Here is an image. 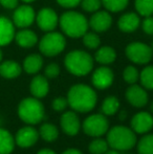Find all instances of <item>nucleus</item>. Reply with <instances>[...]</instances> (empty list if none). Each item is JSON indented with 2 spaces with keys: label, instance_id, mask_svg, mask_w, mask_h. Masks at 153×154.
Listing matches in <instances>:
<instances>
[{
  "label": "nucleus",
  "instance_id": "1",
  "mask_svg": "<svg viewBox=\"0 0 153 154\" xmlns=\"http://www.w3.org/2000/svg\"><path fill=\"white\" fill-rule=\"evenodd\" d=\"M68 106L78 112H89L96 107L98 95L92 87L85 84H76L67 92Z\"/></svg>",
  "mask_w": 153,
  "mask_h": 154
},
{
  "label": "nucleus",
  "instance_id": "2",
  "mask_svg": "<svg viewBox=\"0 0 153 154\" xmlns=\"http://www.w3.org/2000/svg\"><path fill=\"white\" fill-rule=\"evenodd\" d=\"M59 26L64 36L72 39L82 38L88 31V20L77 11H67L59 17Z\"/></svg>",
  "mask_w": 153,
  "mask_h": 154
},
{
  "label": "nucleus",
  "instance_id": "3",
  "mask_svg": "<svg viewBox=\"0 0 153 154\" xmlns=\"http://www.w3.org/2000/svg\"><path fill=\"white\" fill-rule=\"evenodd\" d=\"M94 59L87 51L82 49L72 51L64 58L66 70L76 77H84L93 69Z\"/></svg>",
  "mask_w": 153,
  "mask_h": 154
},
{
  "label": "nucleus",
  "instance_id": "4",
  "mask_svg": "<svg viewBox=\"0 0 153 154\" xmlns=\"http://www.w3.org/2000/svg\"><path fill=\"white\" fill-rule=\"evenodd\" d=\"M106 140L110 148L118 151H127L136 145V133L131 128L115 126L107 131Z\"/></svg>",
  "mask_w": 153,
  "mask_h": 154
},
{
  "label": "nucleus",
  "instance_id": "5",
  "mask_svg": "<svg viewBox=\"0 0 153 154\" xmlns=\"http://www.w3.org/2000/svg\"><path fill=\"white\" fill-rule=\"evenodd\" d=\"M44 107L37 97H26L18 106V116L24 123L36 125L44 119Z\"/></svg>",
  "mask_w": 153,
  "mask_h": 154
},
{
  "label": "nucleus",
  "instance_id": "6",
  "mask_svg": "<svg viewBox=\"0 0 153 154\" xmlns=\"http://www.w3.org/2000/svg\"><path fill=\"white\" fill-rule=\"evenodd\" d=\"M66 47L65 36L58 32H48L41 38L39 49L46 57H56L60 55Z\"/></svg>",
  "mask_w": 153,
  "mask_h": 154
},
{
  "label": "nucleus",
  "instance_id": "7",
  "mask_svg": "<svg viewBox=\"0 0 153 154\" xmlns=\"http://www.w3.org/2000/svg\"><path fill=\"white\" fill-rule=\"evenodd\" d=\"M125 54H126V57L134 64L145 65L152 60L153 49L150 45L146 43L134 41L127 45Z\"/></svg>",
  "mask_w": 153,
  "mask_h": 154
},
{
  "label": "nucleus",
  "instance_id": "8",
  "mask_svg": "<svg viewBox=\"0 0 153 154\" xmlns=\"http://www.w3.org/2000/svg\"><path fill=\"white\" fill-rule=\"evenodd\" d=\"M82 128L85 134L92 137H100L109 130V123L105 114H91L84 120Z\"/></svg>",
  "mask_w": 153,
  "mask_h": 154
},
{
  "label": "nucleus",
  "instance_id": "9",
  "mask_svg": "<svg viewBox=\"0 0 153 154\" xmlns=\"http://www.w3.org/2000/svg\"><path fill=\"white\" fill-rule=\"evenodd\" d=\"M36 21L41 31L48 32L59 26V16L51 8H43L36 15Z\"/></svg>",
  "mask_w": 153,
  "mask_h": 154
},
{
  "label": "nucleus",
  "instance_id": "10",
  "mask_svg": "<svg viewBox=\"0 0 153 154\" xmlns=\"http://www.w3.org/2000/svg\"><path fill=\"white\" fill-rule=\"evenodd\" d=\"M36 20V13L29 4L17 6L13 15V23L19 29H27Z\"/></svg>",
  "mask_w": 153,
  "mask_h": 154
},
{
  "label": "nucleus",
  "instance_id": "11",
  "mask_svg": "<svg viewBox=\"0 0 153 154\" xmlns=\"http://www.w3.org/2000/svg\"><path fill=\"white\" fill-rule=\"evenodd\" d=\"M113 81H115V73L106 65L98 67L92 72L91 82H92V85L96 89H100V90L107 89V88H109L112 85Z\"/></svg>",
  "mask_w": 153,
  "mask_h": 154
},
{
  "label": "nucleus",
  "instance_id": "12",
  "mask_svg": "<svg viewBox=\"0 0 153 154\" xmlns=\"http://www.w3.org/2000/svg\"><path fill=\"white\" fill-rule=\"evenodd\" d=\"M89 27L96 32H107L112 25V17L108 11H101L93 13L88 20Z\"/></svg>",
  "mask_w": 153,
  "mask_h": 154
},
{
  "label": "nucleus",
  "instance_id": "13",
  "mask_svg": "<svg viewBox=\"0 0 153 154\" xmlns=\"http://www.w3.org/2000/svg\"><path fill=\"white\" fill-rule=\"evenodd\" d=\"M153 128V116L149 112L141 111L131 119V129L137 134L148 133Z\"/></svg>",
  "mask_w": 153,
  "mask_h": 154
},
{
  "label": "nucleus",
  "instance_id": "14",
  "mask_svg": "<svg viewBox=\"0 0 153 154\" xmlns=\"http://www.w3.org/2000/svg\"><path fill=\"white\" fill-rule=\"evenodd\" d=\"M125 95H126V100L133 107L142 108L148 103V93L142 85L139 86L136 84H132L126 90Z\"/></svg>",
  "mask_w": 153,
  "mask_h": 154
},
{
  "label": "nucleus",
  "instance_id": "15",
  "mask_svg": "<svg viewBox=\"0 0 153 154\" xmlns=\"http://www.w3.org/2000/svg\"><path fill=\"white\" fill-rule=\"evenodd\" d=\"M38 138L39 131L31 126H26L18 130L15 137V143L21 148H29L37 143Z\"/></svg>",
  "mask_w": 153,
  "mask_h": 154
},
{
  "label": "nucleus",
  "instance_id": "16",
  "mask_svg": "<svg viewBox=\"0 0 153 154\" xmlns=\"http://www.w3.org/2000/svg\"><path fill=\"white\" fill-rule=\"evenodd\" d=\"M60 125L63 132L67 135H77L81 128V122L75 111H67L60 118Z\"/></svg>",
  "mask_w": 153,
  "mask_h": 154
},
{
  "label": "nucleus",
  "instance_id": "17",
  "mask_svg": "<svg viewBox=\"0 0 153 154\" xmlns=\"http://www.w3.org/2000/svg\"><path fill=\"white\" fill-rule=\"evenodd\" d=\"M141 26V16L137 13H125L118 20V27L123 32H133Z\"/></svg>",
  "mask_w": 153,
  "mask_h": 154
},
{
  "label": "nucleus",
  "instance_id": "18",
  "mask_svg": "<svg viewBox=\"0 0 153 154\" xmlns=\"http://www.w3.org/2000/svg\"><path fill=\"white\" fill-rule=\"evenodd\" d=\"M15 25L10 19L0 17V47L8 45L15 39Z\"/></svg>",
  "mask_w": 153,
  "mask_h": 154
},
{
  "label": "nucleus",
  "instance_id": "19",
  "mask_svg": "<svg viewBox=\"0 0 153 154\" xmlns=\"http://www.w3.org/2000/svg\"><path fill=\"white\" fill-rule=\"evenodd\" d=\"M29 89H31V93L33 94L34 97L37 99H42L49 91V84L47 81V78L44 75H36L31 82L29 85Z\"/></svg>",
  "mask_w": 153,
  "mask_h": 154
},
{
  "label": "nucleus",
  "instance_id": "20",
  "mask_svg": "<svg viewBox=\"0 0 153 154\" xmlns=\"http://www.w3.org/2000/svg\"><path fill=\"white\" fill-rule=\"evenodd\" d=\"M15 40L19 46L23 48H31L38 43V37L35 32L29 29H21L17 34H15Z\"/></svg>",
  "mask_w": 153,
  "mask_h": 154
},
{
  "label": "nucleus",
  "instance_id": "21",
  "mask_svg": "<svg viewBox=\"0 0 153 154\" xmlns=\"http://www.w3.org/2000/svg\"><path fill=\"white\" fill-rule=\"evenodd\" d=\"M94 60L101 65H110L116 60V51L111 46H100L94 54Z\"/></svg>",
  "mask_w": 153,
  "mask_h": 154
},
{
  "label": "nucleus",
  "instance_id": "22",
  "mask_svg": "<svg viewBox=\"0 0 153 154\" xmlns=\"http://www.w3.org/2000/svg\"><path fill=\"white\" fill-rule=\"evenodd\" d=\"M22 71L20 64L12 60H8L0 64V75L5 79H15L19 77Z\"/></svg>",
  "mask_w": 153,
  "mask_h": 154
},
{
  "label": "nucleus",
  "instance_id": "23",
  "mask_svg": "<svg viewBox=\"0 0 153 154\" xmlns=\"http://www.w3.org/2000/svg\"><path fill=\"white\" fill-rule=\"evenodd\" d=\"M43 66V58L38 54L27 56L23 61V69L29 75H35L41 70Z\"/></svg>",
  "mask_w": 153,
  "mask_h": 154
},
{
  "label": "nucleus",
  "instance_id": "24",
  "mask_svg": "<svg viewBox=\"0 0 153 154\" xmlns=\"http://www.w3.org/2000/svg\"><path fill=\"white\" fill-rule=\"evenodd\" d=\"M15 138L10 131L0 128V154H11L15 148Z\"/></svg>",
  "mask_w": 153,
  "mask_h": 154
},
{
  "label": "nucleus",
  "instance_id": "25",
  "mask_svg": "<svg viewBox=\"0 0 153 154\" xmlns=\"http://www.w3.org/2000/svg\"><path fill=\"white\" fill-rule=\"evenodd\" d=\"M39 136L42 137L45 142H55L58 137H59V130L55 125L45 123L39 129Z\"/></svg>",
  "mask_w": 153,
  "mask_h": 154
},
{
  "label": "nucleus",
  "instance_id": "26",
  "mask_svg": "<svg viewBox=\"0 0 153 154\" xmlns=\"http://www.w3.org/2000/svg\"><path fill=\"white\" fill-rule=\"evenodd\" d=\"M120 109V101L115 95H109L102 104V112L106 116H115Z\"/></svg>",
  "mask_w": 153,
  "mask_h": 154
},
{
  "label": "nucleus",
  "instance_id": "27",
  "mask_svg": "<svg viewBox=\"0 0 153 154\" xmlns=\"http://www.w3.org/2000/svg\"><path fill=\"white\" fill-rule=\"evenodd\" d=\"M134 8L139 16H153V0H135Z\"/></svg>",
  "mask_w": 153,
  "mask_h": 154
},
{
  "label": "nucleus",
  "instance_id": "28",
  "mask_svg": "<svg viewBox=\"0 0 153 154\" xmlns=\"http://www.w3.org/2000/svg\"><path fill=\"white\" fill-rule=\"evenodd\" d=\"M139 82L146 90H153V66H146L139 72Z\"/></svg>",
  "mask_w": 153,
  "mask_h": 154
},
{
  "label": "nucleus",
  "instance_id": "29",
  "mask_svg": "<svg viewBox=\"0 0 153 154\" xmlns=\"http://www.w3.org/2000/svg\"><path fill=\"white\" fill-rule=\"evenodd\" d=\"M129 3V0H102V5L109 13H118L124 11Z\"/></svg>",
  "mask_w": 153,
  "mask_h": 154
},
{
  "label": "nucleus",
  "instance_id": "30",
  "mask_svg": "<svg viewBox=\"0 0 153 154\" xmlns=\"http://www.w3.org/2000/svg\"><path fill=\"white\" fill-rule=\"evenodd\" d=\"M83 44L88 49H96L101 45V38L96 32H86L82 37Z\"/></svg>",
  "mask_w": 153,
  "mask_h": 154
},
{
  "label": "nucleus",
  "instance_id": "31",
  "mask_svg": "<svg viewBox=\"0 0 153 154\" xmlns=\"http://www.w3.org/2000/svg\"><path fill=\"white\" fill-rule=\"evenodd\" d=\"M139 154H153V134H146L137 143Z\"/></svg>",
  "mask_w": 153,
  "mask_h": 154
},
{
  "label": "nucleus",
  "instance_id": "32",
  "mask_svg": "<svg viewBox=\"0 0 153 154\" xmlns=\"http://www.w3.org/2000/svg\"><path fill=\"white\" fill-rule=\"evenodd\" d=\"M109 145L107 140L101 137H96L89 144V152L91 154H105L108 151Z\"/></svg>",
  "mask_w": 153,
  "mask_h": 154
},
{
  "label": "nucleus",
  "instance_id": "33",
  "mask_svg": "<svg viewBox=\"0 0 153 154\" xmlns=\"http://www.w3.org/2000/svg\"><path fill=\"white\" fill-rule=\"evenodd\" d=\"M123 78H124V81L130 85L136 84V82L139 79V71L135 66L129 65V66L125 67L124 71H123Z\"/></svg>",
  "mask_w": 153,
  "mask_h": 154
},
{
  "label": "nucleus",
  "instance_id": "34",
  "mask_svg": "<svg viewBox=\"0 0 153 154\" xmlns=\"http://www.w3.org/2000/svg\"><path fill=\"white\" fill-rule=\"evenodd\" d=\"M81 6L84 12L93 13L98 12L102 8V0H81Z\"/></svg>",
  "mask_w": 153,
  "mask_h": 154
},
{
  "label": "nucleus",
  "instance_id": "35",
  "mask_svg": "<svg viewBox=\"0 0 153 154\" xmlns=\"http://www.w3.org/2000/svg\"><path fill=\"white\" fill-rule=\"evenodd\" d=\"M44 73L47 79H55L60 75V66L57 63H49L45 67Z\"/></svg>",
  "mask_w": 153,
  "mask_h": 154
},
{
  "label": "nucleus",
  "instance_id": "36",
  "mask_svg": "<svg viewBox=\"0 0 153 154\" xmlns=\"http://www.w3.org/2000/svg\"><path fill=\"white\" fill-rule=\"evenodd\" d=\"M68 106V101L67 97H57L51 103V107L56 111H63L66 109V107Z\"/></svg>",
  "mask_w": 153,
  "mask_h": 154
},
{
  "label": "nucleus",
  "instance_id": "37",
  "mask_svg": "<svg viewBox=\"0 0 153 154\" xmlns=\"http://www.w3.org/2000/svg\"><path fill=\"white\" fill-rule=\"evenodd\" d=\"M141 27L147 35H153V16L144 17L143 20H141Z\"/></svg>",
  "mask_w": 153,
  "mask_h": 154
},
{
  "label": "nucleus",
  "instance_id": "38",
  "mask_svg": "<svg viewBox=\"0 0 153 154\" xmlns=\"http://www.w3.org/2000/svg\"><path fill=\"white\" fill-rule=\"evenodd\" d=\"M56 1L64 8H74L81 3V0H56Z\"/></svg>",
  "mask_w": 153,
  "mask_h": 154
},
{
  "label": "nucleus",
  "instance_id": "39",
  "mask_svg": "<svg viewBox=\"0 0 153 154\" xmlns=\"http://www.w3.org/2000/svg\"><path fill=\"white\" fill-rule=\"evenodd\" d=\"M19 0H0V4L8 10H14L18 6Z\"/></svg>",
  "mask_w": 153,
  "mask_h": 154
},
{
  "label": "nucleus",
  "instance_id": "40",
  "mask_svg": "<svg viewBox=\"0 0 153 154\" xmlns=\"http://www.w3.org/2000/svg\"><path fill=\"white\" fill-rule=\"evenodd\" d=\"M62 154H83L81 151H79L78 149H74V148H70V149H67L65 150Z\"/></svg>",
  "mask_w": 153,
  "mask_h": 154
},
{
  "label": "nucleus",
  "instance_id": "41",
  "mask_svg": "<svg viewBox=\"0 0 153 154\" xmlns=\"http://www.w3.org/2000/svg\"><path fill=\"white\" fill-rule=\"evenodd\" d=\"M37 154H57L55 152V151L50 150V149H42V150H40Z\"/></svg>",
  "mask_w": 153,
  "mask_h": 154
},
{
  "label": "nucleus",
  "instance_id": "42",
  "mask_svg": "<svg viewBox=\"0 0 153 154\" xmlns=\"http://www.w3.org/2000/svg\"><path fill=\"white\" fill-rule=\"evenodd\" d=\"M105 154H120L118 150H115V149H112V150H108Z\"/></svg>",
  "mask_w": 153,
  "mask_h": 154
},
{
  "label": "nucleus",
  "instance_id": "43",
  "mask_svg": "<svg viewBox=\"0 0 153 154\" xmlns=\"http://www.w3.org/2000/svg\"><path fill=\"white\" fill-rule=\"evenodd\" d=\"M21 1H23L24 3H27V4H29V3H32V2H34L35 0H21Z\"/></svg>",
  "mask_w": 153,
  "mask_h": 154
},
{
  "label": "nucleus",
  "instance_id": "44",
  "mask_svg": "<svg viewBox=\"0 0 153 154\" xmlns=\"http://www.w3.org/2000/svg\"><path fill=\"white\" fill-rule=\"evenodd\" d=\"M2 57H3V55H2V51H1V49H0V63L2 61Z\"/></svg>",
  "mask_w": 153,
  "mask_h": 154
},
{
  "label": "nucleus",
  "instance_id": "45",
  "mask_svg": "<svg viewBox=\"0 0 153 154\" xmlns=\"http://www.w3.org/2000/svg\"><path fill=\"white\" fill-rule=\"evenodd\" d=\"M151 110L153 111V103H152V105H151Z\"/></svg>",
  "mask_w": 153,
  "mask_h": 154
},
{
  "label": "nucleus",
  "instance_id": "46",
  "mask_svg": "<svg viewBox=\"0 0 153 154\" xmlns=\"http://www.w3.org/2000/svg\"><path fill=\"white\" fill-rule=\"evenodd\" d=\"M151 47H152V49H153V43H152V46Z\"/></svg>",
  "mask_w": 153,
  "mask_h": 154
}]
</instances>
